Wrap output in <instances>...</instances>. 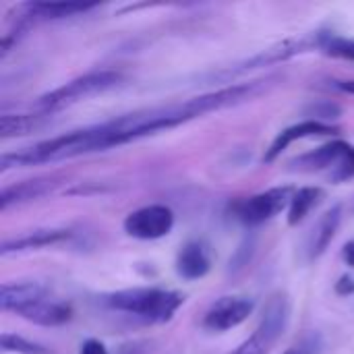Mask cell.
Segmentation results:
<instances>
[{
  "label": "cell",
  "instance_id": "6da1fadb",
  "mask_svg": "<svg viewBox=\"0 0 354 354\" xmlns=\"http://www.w3.org/2000/svg\"><path fill=\"white\" fill-rule=\"evenodd\" d=\"M104 303L114 311L131 313L151 324H164L174 317L185 303V297L180 292L162 288H129L108 295Z\"/></svg>",
  "mask_w": 354,
  "mask_h": 354
},
{
  "label": "cell",
  "instance_id": "7a4b0ae2",
  "mask_svg": "<svg viewBox=\"0 0 354 354\" xmlns=\"http://www.w3.org/2000/svg\"><path fill=\"white\" fill-rule=\"evenodd\" d=\"M122 75L116 71H93V73H85L64 85H60L58 89H52L48 93H44L37 102L35 108L39 112H54V110H62L66 106H73L81 100H87L91 95L104 93L116 85H120Z\"/></svg>",
  "mask_w": 354,
  "mask_h": 354
},
{
  "label": "cell",
  "instance_id": "3957f363",
  "mask_svg": "<svg viewBox=\"0 0 354 354\" xmlns=\"http://www.w3.org/2000/svg\"><path fill=\"white\" fill-rule=\"evenodd\" d=\"M272 85V79L268 81H249V83H236V85H228L222 87L218 91L212 93H203L197 97H191L183 104V110L187 112L189 118H197L216 110H224L230 106H239L247 100H253L257 95H261L263 91H268V87Z\"/></svg>",
  "mask_w": 354,
  "mask_h": 354
},
{
  "label": "cell",
  "instance_id": "277c9868",
  "mask_svg": "<svg viewBox=\"0 0 354 354\" xmlns=\"http://www.w3.org/2000/svg\"><path fill=\"white\" fill-rule=\"evenodd\" d=\"M295 193L297 191L292 187H274V189L257 193L253 197L234 201L230 205V212L245 226H259V224L272 220L274 216H278L286 205H290Z\"/></svg>",
  "mask_w": 354,
  "mask_h": 354
},
{
  "label": "cell",
  "instance_id": "5b68a950",
  "mask_svg": "<svg viewBox=\"0 0 354 354\" xmlns=\"http://www.w3.org/2000/svg\"><path fill=\"white\" fill-rule=\"evenodd\" d=\"M124 232L139 241H158L174 228V212L168 205H145L124 218Z\"/></svg>",
  "mask_w": 354,
  "mask_h": 354
},
{
  "label": "cell",
  "instance_id": "8992f818",
  "mask_svg": "<svg viewBox=\"0 0 354 354\" xmlns=\"http://www.w3.org/2000/svg\"><path fill=\"white\" fill-rule=\"evenodd\" d=\"M255 303L247 297H222L203 317V328L209 332H228L239 328L253 313Z\"/></svg>",
  "mask_w": 354,
  "mask_h": 354
},
{
  "label": "cell",
  "instance_id": "52a82bcc",
  "mask_svg": "<svg viewBox=\"0 0 354 354\" xmlns=\"http://www.w3.org/2000/svg\"><path fill=\"white\" fill-rule=\"evenodd\" d=\"M338 129L332 127V124H324V122H317V120H303L299 124H292L288 129H284L282 133H278V137L272 141L270 149L266 151L263 156V162L266 164H272L290 143L295 141H301V139H311V137H328V135H336Z\"/></svg>",
  "mask_w": 354,
  "mask_h": 354
},
{
  "label": "cell",
  "instance_id": "ba28073f",
  "mask_svg": "<svg viewBox=\"0 0 354 354\" xmlns=\"http://www.w3.org/2000/svg\"><path fill=\"white\" fill-rule=\"evenodd\" d=\"M48 299L46 286L39 282H4L0 286V309L6 313H21L23 309Z\"/></svg>",
  "mask_w": 354,
  "mask_h": 354
},
{
  "label": "cell",
  "instance_id": "9c48e42d",
  "mask_svg": "<svg viewBox=\"0 0 354 354\" xmlns=\"http://www.w3.org/2000/svg\"><path fill=\"white\" fill-rule=\"evenodd\" d=\"M93 8H97V4H87V2H35V4H21L19 10L23 15L17 21L29 25L33 21L75 17V15H81V12H89Z\"/></svg>",
  "mask_w": 354,
  "mask_h": 354
},
{
  "label": "cell",
  "instance_id": "30bf717a",
  "mask_svg": "<svg viewBox=\"0 0 354 354\" xmlns=\"http://www.w3.org/2000/svg\"><path fill=\"white\" fill-rule=\"evenodd\" d=\"M60 185V180L56 176H41V178H33V180H23L10 187H4L0 193V209H8L10 205H19V203H27V201H35L44 195H50L56 187Z\"/></svg>",
  "mask_w": 354,
  "mask_h": 354
},
{
  "label": "cell",
  "instance_id": "8fae6325",
  "mask_svg": "<svg viewBox=\"0 0 354 354\" xmlns=\"http://www.w3.org/2000/svg\"><path fill=\"white\" fill-rule=\"evenodd\" d=\"M353 149V145L344 143V141H332L328 145H322L309 153H303L301 158H297L292 162L295 170H303V172H319V170H336L338 164L346 158V153Z\"/></svg>",
  "mask_w": 354,
  "mask_h": 354
},
{
  "label": "cell",
  "instance_id": "7c38bea8",
  "mask_svg": "<svg viewBox=\"0 0 354 354\" xmlns=\"http://www.w3.org/2000/svg\"><path fill=\"white\" fill-rule=\"evenodd\" d=\"M288 322H290V301L284 292H274L266 301L257 332L266 334L272 342H278L284 336Z\"/></svg>",
  "mask_w": 354,
  "mask_h": 354
},
{
  "label": "cell",
  "instance_id": "4fadbf2b",
  "mask_svg": "<svg viewBox=\"0 0 354 354\" xmlns=\"http://www.w3.org/2000/svg\"><path fill=\"white\" fill-rule=\"evenodd\" d=\"M212 270V257L203 243H187L176 257V274L185 280H201Z\"/></svg>",
  "mask_w": 354,
  "mask_h": 354
},
{
  "label": "cell",
  "instance_id": "5bb4252c",
  "mask_svg": "<svg viewBox=\"0 0 354 354\" xmlns=\"http://www.w3.org/2000/svg\"><path fill=\"white\" fill-rule=\"evenodd\" d=\"M68 239H71V230H66V228H44V230H35V232L25 234V236L12 239V241H4L0 247V255L37 251L41 247L58 245V243L68 241Z\"/></svg>",
  "mask_w": 354,
  "mask_h": 354
},
{
  "label": "cell",
  "instance_id": "9a60e30c",
  "mask_svg": "<svg viewBox=\"0 0 354 354\" xmlns=\"http://www.w3.org/2000/svg\"><path fill=\"white\" fill-rule=\"evenodd\" d=\"M19 315L23 319L35 324V326L56 328V326H64V324H68L73 319V307L68 303H62V301L44 299V301L23 309Z\"/></svg>",
  "mask_w": 354,
  "mask_h": 354
},
{
  "label": "cell",
  "instance_id": "2e32d148",
  "mask_svg": "<svg viewBox=\"0 0 354 354\" xmlns=\"http://www.w3.org/2000/svg\"><path fill=\"white\" fill-rule=\"evenodd\" d=\"M340 222H342V205H334L330 212H326L313 232V239H311V245H309V257L311 259H319L328 247L332 245L338 228H340Z\"/></svg>",
  "mask_w": 354,
  "mask_h": 354
},
{
  "label": "cell",
  "instance_id": "e0dca14e",
  "mask_svg": "<svg viewBox=\"0 0 354 354\" xmlns=\"http://www.w3.org/2000/svg\"><path fill=\"white\" fill-rule=\"evenodd\" d=\"M48 114L37 112V114H2L0 116V137L10 139V137H23L29 135L46 124Z\"/></svg>",
  "mask_w": 354,
  "mask_h": 354
},
{
  "label": "cell",
  "instance_id": "ac0fdd59",
  "mask_svg": "<svg viewBox=\"0 0 354 354\" xmlns=\"http://www.w3.org/2000/svg\"><path fill=\"white\" fill-rule=\"evenodd\" d=\"M324 199V189L319 187H303L295 193L290 205H288V226H299L313 207H317Z\"/></svg>",
  "mask_w": 354,
  "mask_h": 354
},
{
  "label": "cell",
  "instance_id": "d6986e66",
  "mask_svg": "<svg viewBox=\"0 0 354 354\" xmlns=\"http://www.w3.org/2000/svg\"><path fill=\"white\" fill-rule=\"evenodd\" d=\"M2 351L4 353H17V354H50V351L41 344H35L31 340H25L23 336L17 334H2L0 338Z\"/></svg>",
  "mask_w": 354,
  "mask_h": 354
},
{
  "label": "cell",
  "instance_id": "ffe728a7",
  "mask_svg": "<svg viewBox=\"0 0 354 354\" xmlns=\"http://www.w3.org/2000/svg\"><path fill=\"white\" fill-rule=\"evenodd\" d=\"M305 114L309 116V120H317V122H324L328 124V120H336L342 116V108L336 104V102H330V100H322V102H315L311 104Z\"/></svg>",
  "mask_w": 354,
  "mask_h": 354
},
{
  "label": "cell",
  "instance_id": "44dd1931",
  "mask_svg": "<svg viewBox=\"0 0 354 354\" xmlns=\"http://www.w3.org/2000/svg\"><path fill=\"white\" fill-rule=\"evenodd\" d=\"M328 56L334 58H342V60H354V39H346L340 35H328L324 48H322Z\"/></svg>",
  "mask_w": 354,
  "mask_h": 354
},
{
  "label": "cell",
  "instance_id": "7402d4cb",
  "mask_svg": "<svg viewBox=\"0 0 354 354\" xmlns=\"http://www.w3.org/2000/svg\"><path fill=\"white\" fill-rule=\"evenodd\" d=\"M276 344L268 338V336H263L261 332H253V336L251 338H247L236 351L232 354H270L272 353V348H274Z\"/></svg>",
  "mask_w": 354,
  "mask_h": 354
},
{
  "label": "cell",
  "instance_id": "603a6c76",
  "mask_svg": "<svg viewBox=\"0 0 354 354\" xmlns=\"http://www.w3.org/2000/svg\"><path fill=\"white\" fill-rule=\"evenodd\" d=\"M322 348H324V340L319 334L311 332L307 336H303L301 342H297L295 346H290L284 354H322Z\"/></svg>",
  "mask_w": 354,
  "mask_h": 354
},
{
  "label": "cell",
  "instance_id": "cb8c5ba5",
  "mask_svg": "<svg viewBox=\"0 0 354 354\" xmlns=\"http://www.w3.org/2000/svg\"><path fill=\"white\" fill-rule=\"evenodd\" d=\"M354 176V147L346 153V158L338 164V168L334 170V174H332V178L336 180V183H340V180H348V178H353Z\"/></svg>",
  "mask_w": 354,
  "mask_h": 354
},
{
  "label": "cell",
  "instance_id": "d4e9b609",
  "mask_svg": "<svg viewBox=\"0 0 354 354\" xmlns=\"http://www.w3.org/2000/svg\"><path fill=\"white\" fill-rule=\"evenodd\" d=\"M336 295L338 297H348V295H354V278L353 276H342L336 286H334Z\"/></svg>",
  "mask_w": 354,
  "mask_h": 354
},
{
  "label": "cell",
  "instance_id": "484cf974",
  "mask_svg": "<svg viewBox=\"0 0 354 354\" xmlns=\"http://www.w3.org/2000/svg\"><path fill=\"white\" fill-rule=\"evenodd\" d=\"M79 354H108V351L100 340H85L81 344V353Z\"/></svg>",
  "mask_w": 354,
  "mask_h": 354
},
{
  "label": "cell",
  "instance_id": "4316f807",
  "mask_svg": "<svg viewBox=\"0 0 354 354\" xmlns=\"http://www.w3.org/2000/svg\"><path fill=\"white\" fill-rule=\"evenodd\" d=\"M342 259L346 261V266L354 268V241H348V243L342 247Z\"/></svg>",
  "mask_w": 354,
  "mask_h": 354
},
{
  "label": "cell",
  "instance_id": "83f0119b",
  "mask_svg": "<svg viewBox=\"0 0 354 354\" xmlns=\"http://www.w3.org/2000/svg\"><path fill=\"white\" fill-rule=\"evenodd\" d=\"M336 87L344 93H353L354 95V79H346V81H336Z\"/></svg>",
  "mask_w": 354,
  "mask_h": 354
}]
</instances>
